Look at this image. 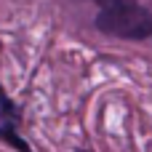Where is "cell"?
Returning a JSON list of instances; mask_svg holds the SVG:
<instances>
[{
  "label": "cell",
  "mask_w": 152,
  "mask_h": 152,
  "mask_svg": "<svg viewBox=\"0 0 152 152\" xmlns=\"http://www.w3.org/2000/svg\"><path fill=\"white\" fill-rule=\"evenodd\" d=\"M96 29H102L104 35L126 37V40H147L152 37V13L139 3L115 8V11H99Z\"/></svg>",
  "instance_id": "6da1fadb"
},
{
  "label": "cell",
  "mask_w": 152,
  "mask_h": 152,
  "mask_svg": "<svg viewBox=\"0 0 152 152\" xmlns=\"http://www.w3.org/2000/svg\"><path fill=\"white\" fill-rule=\"evenodd\" d=\"M0 120H5L3 126H13L19 120V110L13 107V102L5 96V91L0 88Z\"/></svg>",
  "instance_id": "7a4b0ae2"
},
{
  "label": "cell",
  "mask_w": 152,
  "mask_h": 152,
  "mask_svg": "<svg viewBox=\"0 0 152 152\" xmlns=\"http://www.w3.org/2000/svg\"><path fill=\"white\" fill-rule=\"evenodd\" d=\"M0 139H5L8 144H13L19 152H32V150H29V144L16 134V126H0Z\"/></svg>",
  "instance_id": "3957f363"
},
{
  "label": "cell",
  "mask_w": 152,
  "mask_h": 152,
  "mask_svg": "<svg viewBox=\"0 0 152 152\" xmlns=\"http://www.w3.org/2000/svg\"><path fill=\"white\" fill-rule=\"evenodd\" d=\"M102 11H115V8H126V5H136V0H94Z\"/></svg>",
  "instance_id": "277c9868"
}]
</instances>
